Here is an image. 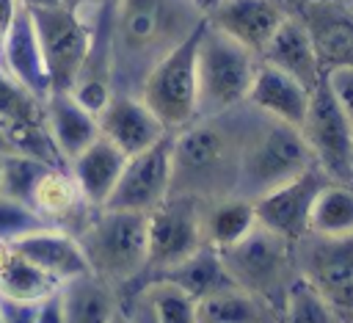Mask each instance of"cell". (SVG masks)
<instances>
[{
  "label": "cell",
  "instance_id": "obj_41",
  "mask_svg": "<svg viewBox=\"0 0 353 323\" xmlns=\"http://www.w3.org/2000/svg\"><path fill=\"white\" fill-rule=\"evenodd\" d=\"M0 152H3V155H6V152H14V149H11V141H8V135H6L3 127H0Z\"/></svg>",
  "mask_w": 353,
  "mask_h": 323
},
{
  "label": "cell",
  "instance_id": "obj_28",
  "mask_svg": "<svg viewBox=\"0 0 353 323\" xmlns=\"http://www.w3.org/2000/svg\"><path fill=\"white\" fill-rule=\"evenodd\" d=\"M58 287L61 284L52 276H47L41 268H36L33 262H28L14 248L8 251V257L0 265V295H6V298L41 301V298L52 295Z\"/></svg>",
  "mask_w": 353,
  "mask_h": 323
},
{
  "label": "cell",
  "instance_id": "obj_44",
  "mask_svg": "<svg viewBox=\"0 0 353 323\" xmlns=\"http://www.w3.org/2000/svg\"><path fill=\"white\" fill-rule=\"evenodd\" d=\"M339 3H345V6H353V0H339Z\"/></svg>",
  "mask_w": 353,
  "mask_h": 323
},
{
  "label": "cell",
  "instance_id": "obj_6",
  "mask_svg": "<svg viewBox=\"0 0 353 323\" xmlns=\"http://www.w3.org/2000/svg\"><path fill=\"white\" fill-rule=\"evenodd\" d=\"M28 11L33 17V28L41 44L52 91H69L83 75V69L88 66V61L94 58L97 22L102 11L85 14L69 6L28 8Z\"/></svg>",
  "mask_w": 353,
  "mask_h": 323
},
{
  "label": "cell",
  "instance_id": "obj_1",
  "mask_svg": "<svg viewBox=\"0 0 353 323\" xmlns=\"http://www.w3.org/2000/svg\"><path fill=\"white\" fill-rule=\"evenodd\" d=\"M204 19L199 0H110L105 47L113 91L135 94L146 72Z\"/></svg>",
  "mask_w": 353,
  "mask_h": 323
},
{
  "label": "cell",
  "instance_id": "obj_19",
  "mask_svg": "<svg viewBox=\"0 0 353 323\" xmlns=\"http://www.w3.org/2000/svg\"><path fill=\"white\" fill-rule=\"evenodd\" d=\"M309 97H312V91L303 83H298L295 77L284 75L281 69L259 61L251 88H248V97H245V105L254 108L256 113H262L265 119H273V121L301 130L306 110H309Z\"/></svg>",
  "mask_w": 353,
  "mask_h": 323
},
{
  "label": "cell",
  "instance_id": "obj_33",
  "mask_svg": "<svg viewBox=\"0 0 353 323\" xmlns=\"http://www.w3.org/2000/svg\"><path fill=\"white\" fill-rule=\"evenodd\" d=\"M69 94L94 116L102 113V108L108 105V99L113 97V86L105 75H80L77 83L69 88Z\"/></svg>",
  "mask_w": 353,
  "mask_h": 323
},
{
  "label": "cell",
  "instance_id": "obj_35",
  "mask_svg": "<svg viewBox=\"0 0 353 323\" xmlns=\"http://www.w3.org/2000/svg\"><path fill=\"white\" fill-rule=\"evenodd\" d=\"M39 301H19L0 295V323H36Z\"/></svg>",
  "mask_w": 353,
  "mask_h": 323
},
{
  "label": "cell",
  "instance_id": "obj_14",
  "mask_svg": "<svg viewBox=\"0 0 353 323\" xmlns=\"http://www.w3.org/2000/svg\"><path fill=\"white\" fill-rule=\"evenodd\" d=\"M204 14L210 25L259 55L290 11L284 0H210Z\"/></svg>",
  "mask_w": 353,
  "mask_h": 323
},
{
  "label": "cell",
  "instance_id": "obj_34",
  "mask_svg": "<svg viewBox=\"0 0 353 323\" xmlns=\"http://www.w3.org/2000/svg\"><path fill=\"white\" fill-rule=\"evenodd\" d=\"M323 80H325L328 91L334 94V99L339 102V108L345 110V116L353 121V63L325 69Z\"/></svg>",
  "mask_w": 353,
  "mask_h": 323
},
{
  "label": "cell",
  "instance_id": "obj_39",
  "mask_svg": "<svg viewBox=\"0 0 353 323\" xmlns=\"http://www.w3.org/2000/svg\"><path fill=\"white\" fill-rule=\"evenodd\" d=\"M110 0H63V6L69 8H77V11H85V14H97L108 6Z\"/></svg>",
  "mask_w": 353,
  "mask_h": 323
},
{
  "label": "cell",
  "instance_id": "obj_20",
  "mask_svg": "<svg viewBox=\"0 0 353 323\" xmlns=\"http://www.w3.org/2000/svg\"><path fill=\"white\" fill-rule=\"evenodd\" d=\"M124 160H127V155L119 146H113L108 138L99 135L66 163V171L74 179V185L88 207L99 210L108 204V199L121 177Z\"/></svg>",
  "mask_w": 353,
  "mask_h": 323
},
{
  "label": "cell",
  "instance_id": "obj_40",
  "mask_svg": "<svg viewBox=\"0 0 353 323\" xmlns=\"http://www.w3.org/2000/svg\"><path fill=\"white\" fill-rule=\"evenodd\" d=\"M19 6H25V8H52V6H63V0H19Z\"/></svg>",
  "mask_w": 353,
  "mask_h": 323
},
{
  "label": "cell",
  "instance_id": "obj_45",
  "mask_svg": "<svg viewBox=\"0 0 353 323\" xmlns=\"http://www.w3.org/2000/svg\"><path fill=\"white\" fill-rule=\"evenodd\" d=\"M342 323H353V315H350V317H345V320H342Z\"/></svg>",
  "mask_w": 353,
  "mask_h": 323
},
{
  "label": "cell",
  "instance_id": "obj_15",
  "mask_svg": "<svg viewBox=\"0 0 353 323\" xmlns=\"http://www.w3.org/2000/svg\"><path fill=\"white\" fill-rule=\"evenodd\" d=\"M97 121H99V135L108 138L113 146H119L127 157L154 146L168 135V130L141 102V97L124 91H113Z\"/></svg>",
  "mask_w": 353,
  "mask_h": 323
},
{
  "label": "cell",
  "instance_id": "obj_18",
  "mask_svg": "<svg viewBox=\"0 0 353 323\" xmlns=\"http://www.w3.org/2000/svg\"><path fill=\"white\" fill-rule=\"evenodd\" d=\"M0 66L41 102L52 91L47 63H44V55H41V44H39V36H36V28H33V17L25 6L17 11L11 28L3 36Z\"/></svg>",
  "mask_w": 353,
  "mask_h": 323
},
{
  "label": "cell",
  "instance_id": "obj_8",
  "mask_svg": "<svg viewBox=\"0 0 353 323\" xmlns=\"http://www.w3.org/2000/svg\"><path fill=\"white\" fill-rule=\"evenodd\" d=\"M301 135L312 152L314 166L331 182L353 185V121L334 99L325 80L312 88Z\"/></svg>",
  "mask_w": 353,
  "mask_h": 323
},
{
  "label": "cell",
  "instance_id": "obj_36",
  "mask_svg": "<svg viewBox=\"0 0 353 323\" xmlns=\"http://www.w3.org/2000/svg\"><path fill=\"white\" fill-rule=\"evenodd\" d=\"M36 323H63V309H61V295L58 290L47 298L39 301L36 306Z\"/></svg>",
  "mask_w": 353,
  "mask_h": 323
},
{
  "label": "cell",
  "instance_id": "obj_31",
  "mask_svg": "<svg viewBox=\"0 0 353 323\" xmlns=\"http://www.w3.org/2000/svg\"><path fill=\"white\" fill-rule=\"evenodd\" d=\"M47 168H58V166H50L44 160L30 157V155H22V152H8L3 157L0 196H8V199H17V202H25V204H33L36 185H39V179L44 177Z\"/></svg>",
  "mask_w": 353,
  "mask_h": 323
},
{
  "label": "cell",
  "instance_id": "obj_46",
  "mask_svg": "<svg viewBox=\"0 0 353 323\" xmlns=\"http://www.w3.org/2000/svg\"><path fill=\"white\" fill-rule=\"evenodd\" d=\"M0 47H3V36H0Z\"/></svg>",
  "mask_w": 353,
  "mask_h": 323
},
{
  "label": "cell",
  "instance_id": "obj_13",
  "mask_svg": "<svg viewBox=\"0 0 353 323\" xmlns=\"http://www.w3.org/2000/svg\"><path fill=\"white\" fill-rule=\"evenodd\" d=\"M295 246L303 248L301 276L309 279L320 295L339 312V317L353 315V237H314L306 235Z\"/></svg>",
  "mask_w": 353,
  "mask_h": 323
},
{
  "label": "cell",
  "instance_id": "obj_7",
  "mask_svg": "<svg viewBox=\"0 0 353 323\" xmlns=\"http://www.w3.org/2000/svg\"><path fill=\"white\" fill-rule=\"evenodd\" d=\"M207 22V19H204ZM204 22L179 41L171 52H165L141 80L138 97L157 116V121L176 133L199 119V83H196V50Z\"/></svg>",
  "mask_w": 353,
  "mask_h": 323
},
{
  "label": "cell",
  "instance_id": "obj_3",
  "mask_svg": "<svg viewBox=\"0 0 353 323\" xmlns=\"http://www.w3.org/2000/svg\"><path fill=\"white\" fill-rule=\"evenodd\" d=\"M259 55L204 22L196 50V83H199V119L232 113L245 105Z\"/></svg>",
  "mask_w": 353,
  "mask_h": 323
},
{
  "label": "cell",
  "instance_id": "obj_26",
  "mask_svg": "<svg viewBox=\"0 0 353 323\" xmlns=\"http://www.w3.org/2000/svg\"><path fill=\"white\" fill-rule=\"evenodd\" d=\"M33 207L41 213V218L52 226H63L74 218H80V210H85V199L80 196L74 179L66 168H47L44 177L36 185ZM94 210V207H91Z\"/></svg>",
  "mask_w": 353,
  "mask_h": 323
},
{
  "label": "cell",
  "instance_id": "obj_32",
  "mask_svg": "<svg viewBox=\"0 0 353 323\" xmlns=\"http://www.w3.org/2000/svg\"><path fill=\"white\" fill-rule=\"evenodd\" d=\"M41 226H50V224L41 218V213L33 204L0 196V240L3 243H14Z\"/></svg>",
  "mask_w": 353,
  "mask_h": 323
},
{
  "label": "cell",
  "instance_id": "obj_47",
  "mask_svg": "<svg viewBox=\"0 0 353 323\" xmlns=\"http://www.w3.org/2000/svg\"><path fill=\"white\" fill-rule=\"evenodd\" d=\"M350 8H353V6H350Z\"/></svg>",
  "mask_w": 353,
  "mask_h": 323
},
{
  "label": "cell",
  "instance_id": "obj_25",
  "mask_svg": "<svg viewBox=\"0 0 353 323\" xmlns=\"http://www.w3.org/2000/svg\"><path fill=\"white\" fill-rule=\"evenodd\" d=\"M196 315L199 323H273L270 301L237 284L201 298L196 304Z\"/></svg>",
  "mask_w": 353,
  "mask_h": 323
},
{
  "label": "cell",
  "instance_id": "obj_5",
  "mask_svg": "<svg viewBox=\"0 0 353 323\" xmlns=\"http://www.w3.org/2000/svg\"><path fill=\"white\" fill-rule=\"evenodd\" d=\"M312 166L314 160L301 130L268 119V124L248 135L240 146L234 193L256 199L259 193L309 171Z\"/></svg>",
  "mask_w": 353,
  "mask_h": 323
},
{
  "label": "cell",
  "instance_id": "obj_22",
  "mask_svg": "<svg viewBox=\"0 0 353 323\" xmlns=\"http://www.w3.org/2000/svg\"><path fill=\"white\" fill-rule=\"evenodd\" d=\"M63 323H110L121 309L110 282L97 273H83L58 287Z\"/></svg>",
  "mask_w": 353,
  "mask_h": 323
},
{
  "label": "cell",
  "instance_id": "obj_43",
  "mask_svg": "<svg viewBox=\"0 0 353 323\" xmlns=\"http://www.w3.org/2000/svg\"><path fill=\"white\" fill-rule=\"evenodd\" d=\"M6 155H8V152H6ZM6 155L0 152V185H3V157H6Z\"/></svg>",
  "mask_w": 353,
  "mask_h": 323
},
{
  "label": "cell",
  "instance_id": "obj_30",
  "mask_svg": "<svg viewBox=\"0 0 353 323\" xmlns=\"http://www.w3.org/2000/svg\"><path fill=\"white\" fill-rule=\"evenodd\" d=\"M141 298L149 304L157 323H199V315H196L199 301L163 276L149 282L141 290Z\"/></svg>",
  "mask_w": 353,
  "mask_h": 323
},
{
  "label": "cell",
  "instance_id": "obj_29",
  "mask_svg": "<svg viewBox=\"0 0 353 323\" xmlns=\"http://www.w3.org/2000/svg\"><path fill=\"white\" fill-rule=\"evenodd\" d=\"M279 323H342V317L309 279L295 276L284 287Z\"/></svg>",
  "mask_w": 353,
  "mask_h": 323
},
{
  "label": "cell",
  "instance_id": "obj_24",
  "mask_svg": "<svg viewBox=\"0 0 353 323\" xmlns=\"http://www.w3.org/2000/svg\"><path fill=\"white\" fill-rule=\"evenodd\" d=\"M160 276L174 282L176 287H182L196 301H201L207 295H215L226 287H234V279H232L221 251L207 246V243L199 251H193L190 257H185L182 262H176L174 268L163 271Z\"/></svg>",
  "mask_w": 353,
  "mask_h": 323
},
{
  "label": "cell",
  "instance_id": "obj_16",
  "mask_svg": "<svg viewBox=\"0 0 353 323\" xmlns=\"http://www.w3.org/2000/svg\"><path fill=\"white\" fill-rule=\"evenodd\" d=\"M259 61L281 69L290 77H295L309 91L325 75L323 61H320V52H317V44H314L306 22L301 19V14H292V11L281 19V25L276 28V33L268 39V44L259 52Z\"/></svg>",
  "mask_w": 353,
  "mask_h": 323
},
{
  "label": "cell",
  "instance_id": "obj_17",
  "mask_svg": "<svg viewBox=\"0 0 353 323\" xmlns=\"http://www.w3.org/2000/svg\"><path fill=\"white\" fill-rule=\"evenodd\" d=\"M11 248L17 254H22L28 262H33L36 268H41L47 276H52L58 284L77 279L83 273H91V265L85 260V251H83L77 235L63 226L50 224V226L33 229L25 237L14 240Z\"/></svg>",
  "mask_w": 353,
  "mask_h": 323
},
{
  "label": "cell",
  "instance_id": "obj_2",
  "mask_svg": "<svg viewBox=\"0 0 353 323\" xmlns=\"http://www.w3.org/2000/svg\"><path fill=\"white\" fill-rule=\"evenodd\" d=\"M240 146L243 144H234L229 133L218 127V116L196 119L171 133V193H188L196 199L201 193L210 196V190H223V196L234 193Z\"/></svg>",
  "mask_w": 353,
  "mask_h": 323
},
{
  "label": "cell",
  "instance_id": "obj_27",
  "mask_svg": "<svg viewBox=\"0 0 353 323\" xmlns=\"http://www.w3.org/2000/svg\"><path fill=\"white\" fill-rule=\"evenodd\" d=\"M309 235L353 237V185L325 182L309 210Z\"/></svg>",
  "mask_w": 353,
  "mask_h": 323
},
{
  "label": "cell",
  "instance_id": "obj_12",
  "mask_svg": "<svg viewBox=\"0 0 353 323\" xmlns=\"http://www.w3.org/2000/svg\"><path fill=\"white\" fill-rule=\"evenodd\" d=\"M325 182L328 177L317 166H312L309 171L259 193L256 199H251L256 224L295 246L298 240L309 235V210H312L317 190Z\"/></svg>",
  "mask_w": 353,
  "mask_h": 323
},
{
  "label": "cell",
  "instance_id": "obj_11",
  "mask_svg": "<svg viewBox=\"0 0 353 323\" xmlns=\"http://www.w3.org/2000/svg\"><path fill=\"white\" fill-rule=\"evenodd\" d=\"M174 185V163H171V133L154 146L130 155L124 160L121 177L105 207L130 210V213H152Z\"/></svg>",
  "mask_w": 353,
  "mask_h": 323
},
{
  "label": "cell",
  "instance_id": "obj_38",
  "mask_svg": "<svg viewBox=\"0 0 353 323\" xmlns=\"http://www.w3.org/2000/svg\"><path fill=\"white\" fill-rule=\"evenodd\" d=\"M127 312H130V320H132V323H157L154 315H152V309H149V304H146L141 295L132 301V306H130Z\"/></svg>",
  "mask_w": 353,
  "mask_h": 323
},
{
  "label": "cell",
  "instance_id": "obj_21",
  "mask_svg": "<svg viewBox=\"0 0 353 323\" xmlns=\"http://www.w3.org/2000/svg\"><path fill=\"white\" fill-rule=\"evenodd\" d=\"M44 105V127L63 160V166L83 152L94 138H99V121L88 113L69 91H50Z\"/></svg>",
  "mask_w": 353,
  "mask_h": 323
},
{
  "label": "cell",
  "instance_id": "obj_23",
  "mask_svg": "<svg viewBox=\"0 0 353 323\" xmlns=\"http://www.w3.org/2000/svg\"><path fill=\"white\" fill-rule=\"evenodd\" d=\"M254 226H256L254 202L240 196V193L218 196V199H210L207 204H201L204 243L218 248V251H223V248L234 246L237 240H243Z\"/></svg>",
  "mask_w": 353,
  "mask_h": 323
},
{
  "label": "cell",
  "instance_id": "obj_10",
  "mask_svg": "<svg viewBox=\"0 0 353 323\" xmlns=\"http://www.w3.org/2000/svg\"><path fill=\"white\" fill-rule=\"evenodd\" d=\"M290 251H292V243H287L284 237L256 224L243 240L223 248L221 257L237 287L273 304V293L279 287L281 290L287 287L284 279L290 268Z\"/></svg>",
  "mask_w": 353,
  "mask_h": 323
},
{
  "label": "cell",
  "instance_id": "obj_42",
  "mask_svg": "<svg viewBox=\"0 0 353 323\" xmlns=\"http://www.w3.org/2000/svg\"><path fill=\"white\" fill-rule=\"evenodd\" d=\"M110 323H132V320H130V312H127V309H119Z\"/></svg>",
  "mask_w": 353,
  "mask_h": 323
},
{
  "label": "cell",
  "instance_id": "obj_37",
  "mask_svg": "<svg viewBox=\"0 0 353 323\" xmlns=\"http://www.w3.org/2000/svg\"><path fill=\"white\" fill-rule=\"evenodd\" d=\"M19 8H22L19 0H0V36H6V30L11 28Z\"/></svg>",
  "mask_w": 353,
  "mask_h": 323
},
{
  "label": "cell",
  "instance_id": "obj_9",
  "mask_svg": "<svg viewBox=\"0 0 353 323\" xmlns=\"http://www.w3.org/2000/svg\"><path fill=\"white\" fill-rule=\"evenodd\" d=\"M201 246V199L168 193L152 213H146V268L163 273Z\"/></svg>",
  "mask_w": 353,
  "mask_h": 323
},
{
  "label": "cell",
  "instance_id": "obj_4",
  "mask_svg": "<svg viewBox=\"0 0 353 323\" xmlns=\"http://www.w3.org/2000/svg\"><path fill=\"white\" fill-rule=\"evenodd\" d=\"M74 235L99 279L130 282L146 271V213L99 207Z\"/></svg>",
  "mask_w": 353,
  "mask_h": 323
}]
</instances>
